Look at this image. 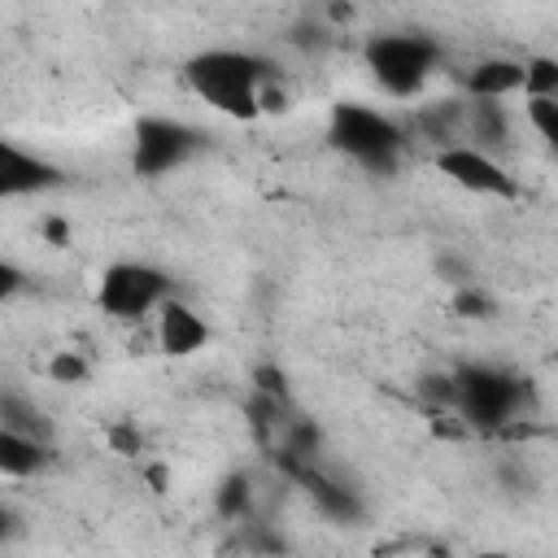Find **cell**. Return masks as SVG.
I'll use <instances>...</instances> for the list:
<instances>
[{
    "label": "cell",
    "mask_w": 558,
    "mask_h": 558,
    "mask_svg": "<svg viewBox=\"0 0 558 558\" xmlns=\"http://www.w3.org/2000/svg\"><path fill=\"white\" fill-rule=\"evenodd\" d=\"M187 87L227 118H257L283 109V87L275 61L248 48H205L183 65Z\"/></svg>",
    "instance_id": "6da1fadb"
},
{
    "label": "cell",
    "mask_w": 558,
    "mask_h": 558,
    "mask_svg": "<svg viewBox=\"0 0 558 558\" xmlns=\"http://www.w3.org/2000/svg\"><path fill=\"white\" fill-rule=\"evenodd\" d=\"M449 405L475 432H501L527 405V384L501 366L466 362L449 375Z\"/></svg>",
    "instance_id": "7a4b0ae2"
},
{
    "label": "cell",
    "mask_w": 558,
    "mask_h": 558,
    "mask_svg": "<svg viewBox=\"0 0 558 558\" xmlns=\"http://www.w3.org/2000/svg\"><path fill=\"white\" fill-rule=\"evenodd\" d=\"M327 140H331L336 153H344L353 166H362L371 174H392L401 153H405V131L388 113H379L371 105H357V100L331 105Z\"/></svg>",
    "instance_id": "3957f363"
},
{
    "label": "cell",
    "mask_w": 558,
    "mask_h": 558,
    "mask_svg": "<svg viewBox=\"0 0 558 558\" xmlns=\"http://www.w3.org/2000/svg\"><path fill=\"white\" fill-rule=\"evenodd\" d=\"M362 57H366V70L375 74V83L388 96L410 100L436 74L440 44L432 35H418V31H388V35H371L366 48H362Z\"/></svg>",
    "instance_id": "277c9868"
},
{
    "label": "cell",
    "mask_w": 558,
    "mask_h": 558,
    "mask_svg": "<svg viewBox=\"0 0 558 558\" xmlns=\"http://www.w3.org/2000/svg\"><path fill=\"white\" fill-rule=\"evenodd\" d=\"M96 301L113 318H144L170 301V279L148 262H113L100 275Z\"/></svg>",
    "instance_id": "5b68a950"
},
{
    "label": "cell",
    "mask_w": 558,
    "mask_h": 558,
    "mask_svg": "<svg viewBox=\"0 0 558 558\" xmlns=\"http://www.w3.org/2000/svg\"><path fill=\"white\" fill-rule=\"evenodd\" d=\"M205 135L179 118H140L131 140V161L144 179H161L179 166H187L201 153Z\"/></svg>",
    "instance_id": "8992f818"
},
{
    "label": "cell",
    "mask_w": 558,
    "mask_h": 558,
    "mask_svg": "<svg viewBox=\"0 0 558 558\" xmlns=\"http://www.w3.org/2000/svg\"><path fill=\"white\" fill-rule=\"evenodd\" d=\"M436 170H440L445 179H453L458 187L475 192V196H501V201L519 196V187H514V179L506 174V166H501L493 153L475 148V144H449V148H440V153H436Z\"/></svg>",
    "instance_id": "52a82bcc"
},
{
    "label": "cell",
    "mask_w": 558,
    "mask_h": 558,
    "mask_svg": "<svg viewBox=\"0 0 558 558\" xmlns=\"http://www.w3.org/2000/svg\"><path fill=\"white\" fill-rule=\"evenodd\" d=\"M523 96H527L523 109H527L532 131L545 144L558 148V61L554 57H532L527 61V87H523Z\"/></svg>",
    "instance_id": "ba28073f"
},
{
    "label": "cell",
    "mask_w": 558,
    "mask_h": 558,
    "mask_svg": "<svg viewBox=\"0 0 558 558\" xmlns=\"http://www.w3.org/2000/svg\"><path fill=\"white\" fill-rule=\"evenodd\" d=\"M61 183V170L17 144H4L0 153V192L13 201V196H35V192H48Z\"/></svg>",
    "instance_id": "9c48e42d"
},
{
    "label": "cell",
    "mask_w": 558,
    "mask_h": 558,
    "mask_svg": "<svg viewBox=\"0 0 558 558\" xmlns=\"http://www.w3.org/2000/svg\"><path fill=\"white\" fill-rule=\"evenodd\" d=\"M292 475L305 484V493L314 497V506H318L327 519H336V523H357V519H362V497H357V488H349L344 480L323 475L314 462H296Z\"/></svg>",
    "instance_id": "30bf717a"
},
{
    "label": "cell",
    "mask_w": 558,
    "mask_h": 558,
    "mask_svg": "<svg viewBox=\"0 0 558 558\" xmlns=\"http://www.w3.org/2000/svg\"><path fill=\"white\" fill-rule=\"evenodd\" d=\"M205 340H209V323H205L192 305H183V301L170 296V301L157 310V344H161L170 357H187V353L205 349Z\"/></svg>",
    "instance_id": "8fae6325"
},
{
    "label": "cell",
    "mask_w": 558,
    "mask_h": 558,
    "mask_svg": "<svg viewBox=\"0 0 558 558\" xmlns=\"http://www.w3.org/2000/svg\"><path fill=\"white\" fill-rule=\"evenodd\" d=\"M523 87H527V61H514V57H484L466 70L471 100H506Z\"/></svg>",
    "instance_id": "7c38bea8"
},
{
    "label": "cell",
    "mask_w": 558,
    "mask_h": 558,
    "mask_svg": "<svg viewBox=\"0 0 558 558\" xmlns=\"http://www.w3.org/2000/svg\"><path fill=\"white\" fill-rule=\"evenodd\" d=\"M466 135L475 140V148H501L510 140V118L501 100H471L466 105Z\"/></svg>",
    "instance_id": "4fadbf2b"
},
{
    "label": "cell",
    "mask_w": 558,
    "mask_h": 558,
    "mask_svg": "<svg viewBox=\"0 0 558 558\" xmlns=\"http://www.w3.org/2000/svg\"><path fill=\"white\" fill-rule=\"evenodd\" d=\"M44 462H48V445H44V440L17 436V432H0V471H4L9 480H26V475H35Z\"/></svg>",
    "instance_id": "5bb4252c"
},
{
    "label": "cell",
    "mask_w": 558,
    "mask_h": 558,
    "mask_svg": "<svg viewBox=\"0 0 558 558\" xmlns=\"http://www.w3.org/2000/svg\"><path fill=\"white\" fill-rule=\"evenodd\" d=\"M0 432H17V436H31V440H52V423L44 418V410H35L31 401H22L17 392H4L0 397Z\"/></svg>",
    "instance_id": "9a60e30c"
},
{
    "label": "cell",
    "mask_w": 558,
    "mask_h": 558,
    "mask_svg": "<svg viewBox=\"0 0 558 558\" xmlns=\"http://www.w3.org/2000/svg\"><path fill=\"white\" fill-rule=\"evenodd\" d=\"M214 506L222 519H244L248 506H253V488H248V475H227L214 493Z\"/></svg>",
    "instance_id": "2e32d148"
},
{
    "label": "cell",
    "mask_w": 558,
    "mask_h": 558,
    "mask_svg": "<svg viewBox=\"0 0 558 558\" xmlns=\"http://www.w3.org/2000/svg\"><path fill=\"white\" fill-rule=\"evenodd\" d=\"M48 375H52L57 384H83V379H87V362L65 349V353H57V357L48 362Z\"/></svg>",
    "instance_id": "e0dca14e"
},
{
    "label": "cell",
    "mask_w": 558,
    "mask_h": 558,
    "mask_svg": "<svg viewBox=\"0 0 558 558\" xmlns=\"http://www.w3.org/2000/svg\"><path fill=\"white\" fill-rule=\"evenodd\" d=\"M453 310H458L462 318H484V314L493 310V301H488L484 292H458V296H453Z\"/></svg>",
    "instance_id": "ac0fdd59"
},
{
    "label": "cell",
    "mask_w": 558,
    "mask_h": 558,
    "mask_svg": "<svg viewBox=\"0 0 558 558\" xmlns=\"http://www.w3.org/2000/svg\"><path fill=\"white\" fill-rule=\"evenodd\" d=\"M17 288H22L17 266H13V262H0V301H13V296H17Z\"/></svg>",
    "instance_id": "d6986e66"
},
{
    "label": "cell",
    "mask_w": 558,
    "mask_h": 558,
    "mask_svg": "<svg viewBox=\"0 0 558 558\" xmlns=\"http://www.w3.org/2000/svg\"><path fill=\"white\" fill-rule=\"evenodd\" d=\"M475 558H510V554H497V549H493V554H475Z\"/></svg>",
    "instance_id": "ffe728a7"
}]
</instances>
